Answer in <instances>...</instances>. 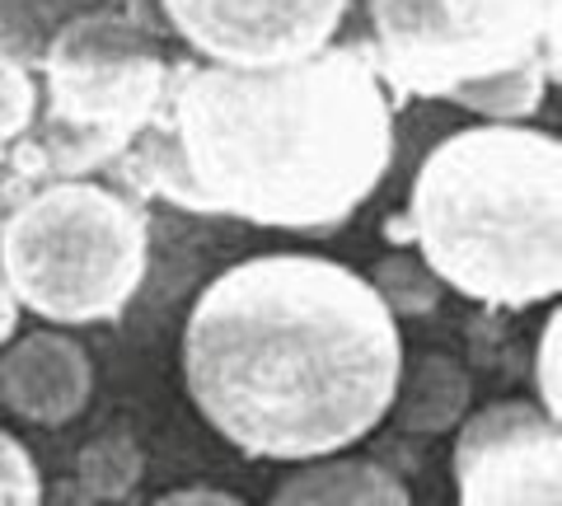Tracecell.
Wrapping results in <instances>:
<instances>
[{
  "mask_svg": "<svg viewBox=\"0 0 562 506\" xmlns=\"http://www.w3.org/2000/svg\"><path fill=\"white\" fill-rule=\"evenodd\" d=\"M0 277L43 319H117L146 277V216L99 183H52L0 230Z\"/></svg>",
  "mask_w": 562,
  "mask_h": 506,
  "instance_id": "277c9868",
  "label": "cell"
},
{
  "mask_svg": "<svg viewBox=\"0 0 562 506\" xmlns=\"http://www.w3.org/2000/svg\"><path fill=\"white\" fill-rule=\"evenodd\" d=\"M371 291L384 301V310L394 319H417V314H431L436 301H441V282L431 277V268L413 254H384L371 268Z\"/></svg>",
  "mask_w": 562,
  "mask_h": 506,
  "instance_id": "9a60e30c",
  "label": "cell"
},
{
  "mask_svg": "<svg viewBox=\"0 0 562 506\" xmlns=\"http://www.w3.org/2000/svg\"><path fill=\"white\" fill-rule=\"evenodd\" d=\"M165 57L155 33L132 14L99 10L57 33L43 57L57 165H85L90 155L127 146L150 122L165 85Z\"/></svg>",
  "mask_w": 562,
  "mask_h": 506,
  "instance_id": "8992f818",
  "label": "cell"
},
{
  "mask_svg": "<svg viewBox=\"0 0 562 506\" xmlns=\"http://www.w3.org/2000/svg\"><path fill=\"white\" fill-rule=\"evenodd\" d=\"M33 103H38V94H33L29 71L14 57L0 52V146L14 142L20 132H29Z\"/></svg>",
  "mask_w": 562,
  "mask_h": 506,
  "instance_id": "e0dca14e",
  "label": "cell"
},
{
  "mask_svg": "<svg viewBox=\"0 0 562 506\" xmlns=\"http://www.w3.org/2000/svg\"><path fill=\"white\" fill-rule=\"evenodd\" d=\"M94 394V366L76 338L38 328L0 357V404L38 427L80 417Z\"/></svg>",
  "mask_w": 562,
  "mask_h": 506,
  "instance_id": "9c48e42d",
  "label": "cell"
},
{
  "mask_svg": "<svg viewBox=\"0 0 562 506\" xmlns=\"http://www.w3.org/2000/svg\"><path fill=\"white\" fill-rule=\"evenodd\" d=\"M394 160V109L361 43L286 66H165L127 173L183 212L333 230Z\"/></svg>",
  "mask_w": 562,
  "mask_h": 506,
  "instance_id": "6da1fadb",
  "label": "cell"
},
{
  "mask_svg": "<svg viewBox=\"0 0 562 506\" xmlns=\"http://www.w3.org/2000/svg\"><path fill=\"white\" fill-rule=\"evenodd\" d=\"M469 398H473L469 375H464L450 357L431 352V357H422L413 371L403 366L398 394H394V408H390V413L398 417V427L408 431V436H422V441H431V436L454 431V427L464 423Z\"/></svg>",
  "mask_w": 562,
  "mask_h": 506,
  "instance_id": "8fae6325",
  "label": "cell"
},
{
  "mask_svg": "<svg viewBox=\"0 0 562 506\" xmlns=\"http://www.w3.org/2000/svg\"><path fill=\"white\" fill-rule=\"evenodd\" d=\"M146 474V456L127 431H109L85 441L80 460H76V483L90 493L94 502H122L132 497V487Z\"/></svg>",
  "mask_w": 562,
  "mask_h": 506,
  "instance_id": "4fadbf2b",
  "label": "cell"
},
{
  "mask_svg": "<svg viewBox=\"0 0 562 506\" xmlns=\"http://www.w3.org/2000/svg\"><path fill=\"white\" fill-rule=\"evenodd\" d=\"M38 502H43L38 464L20 446V436L0 431V506H38Z\"/></svg>",
  "mask_w": 562,
  "mask_h": 506,
  "instance_id": "2e32d148",
  "label": "cell"
},
{
  "mask_svg": "<svg viewBox=\"0 0 562 506\" xmlns=\"http://www.w3.org/2000/svg\"><path fill=\"white\" fill-rule=\"evenodd\" d=\"M117 0H0V52L29 66H43L57 33L85 14L113 10Z\"/></svg>",
  "mask_w": 562,
  "mask_h": 506,
  "instance_id": "7c38bea8",
  "label": "cell"
},
{
  "mask_svg": "<svg viewBox=\"0 0 562 506\" xmlns=\"http://www.w3.org/2000/svg\"><path fill=\"white\" fill-rule=\"evenodd\" d=\"M268 506H413V493L394 469L375 460L324 456L281 479Z\"/></svg>",
  "mask_w": 562,
  "mask_h": 506,
  "instance_id": "30bf717a",
  "label": "cell"
},
{
  "mask_svg": "<svg viewBox=\"0 0 562 506\" xmlns=\"http://www.w3.org/2000/svg\"><path fill=\"white\" fill-rule=\"evenodd\" d=\"M380 85L450 99L473 80L543 61L558 76V0H366Z\"/></svg>",
  "mask_w": 562,
  "mask_h": 506,
  "instance_id": "5b68a950",
  "label": "cell"
},
{
  "mask_svg": "<svg viewBox=\"0 0 562 506\" xmlns=\"http://www.w3.org/2000/svg\"><path fill=\"white\" fill-rule=\"evenodd\" d=\"M150 506H249V502H239L235 493H216V487H179V493L155 497Z\"/></svg>",
  "mask_w": 562,
  "mask_h": 506,
  "instance_id": "d6986e66",
  "label": "cell"
},
{
  "mask_svg": "<svg viewBox=\"0 0 562 506\" xmlns=\"http://www.w3.org/2000/svg\"><path fill=\"white\" fill-rule=\"evenodd\" d=\"M38 506H99L85 487L76 483V479H61V483H52L47 493H43V502Z\"/></svg>",
  "mask_w": 562,
  "mask_h": 506,
  "instance_id": "ffe728a7",
  "label": "cell"
},
{
  "mask_svg": "<svg viewBox=\"0 0 562 506\" xmlns=\"http://www.w3.org/2000/svg\"><path fill=\"white\" fill-rule=\"evenodd\" d=\"M460 506H562V441L539 404L506 398L454 427Z\"/></svg>",
  "mask_w": 562,
  "mask_h": 506,
  "instance_id": "52a82bcc",
  "label": "cell"
},
{
  "mask_svg": "<svg viewBox=\"0 0 562 506\" xmlns=\"http://www.w3.org/2000/svg\"><path fill=\"white\" fill-rule=\"evenodd\" d=\"M165 33L211 66H286L333 47L347 0H155Z\"/></svg>",
  "mask_w": 562,
  "mask_h": 506,
  "instance_id": "ba28073f",
  "label": "cell"
},
{
  "mask_svg": "<svg viewBox=\"0 0 562 506\" xmlns=\"http://www.w3.org/2000/svg\"><path fill=\"white\" fill-rule=\"evenodd\" d=\"M403 375L398 319L366 277L262 254L206 282L183 328L198 413L244 456L324 460L371 436Z\"/></svg>",
  "mask_w": 562,
  "mask_h": 506,
  "instance_id": "7a4b0ae2",
  "label": "cell"
},
{
  "mask_svg": "<svg viewBox=\"0 0 562 506\" xmlns=\"http://www.w3.org/2000/svg\"><path fill=\"white\" fill-rule=\"evenodd\" d=\"M14 324H20V301H14V291H10L5 277H0V347L14 338Z\"/></svg>",
  "mask_w": 562,
  "mask_h": 506,
  "instance_id": "44dd1931",
  "label": "cell"
},
{
  "mask_svg": "<svg viewBox=\"0 0 562 506\" xmlns=\"http://www.w3.org/2000/svg\"><path fill=\"white\" fill-rule=\"evenodd\" d=\"M558 342H562V324L558 314H549L535 347V390H539V408L558 423V408H562V385H558Z\"/></svg>",
  "mask_w": 562,
  "mask_h": 506,
  "instance_id": "ac0fdd59",
  "label": "cell"
},
{
  "mask_svg": "<svg viewBox=\"0 0 562 506\" xmlns=\"http://www.w3.org/2000/svg\"><path fill=\"white\" fill-rule=\"evenodd\" d=\"M450 291L525 310L562 291V146L558 136L483 122L422 160L398 225Z\"/></svg>",
  "mask_w": 562,
  "mask_h": 506,
  "instance_id": "3957f363",
  "label": "cell"
},
{
  "mask_svg": "<svg viewBox=\"0 0 562 506\" xmlns=\"http://www.w3.org/2000/svg\"><path fill=\"white\" fill-rule=\"evenodd\" d=\"M549 66L543 61H525L512 66L502 76H487V80H473L464 90H454L450 103H464V109L483 113L492 122H516V117H530L539 103H543V85H549Z\"/></svg>",
  "mask_w": 562,
  "mask_h": 506,
  "instance_id": "5bb4252c",
  "label": "cell"
}]
</instances>
